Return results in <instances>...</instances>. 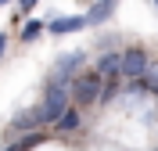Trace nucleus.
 <instances>
[{
  "label": "nucleus",
  "instance_id": "obj_1",
  "mask_svg": "<svg viewBox=\"0 0 158 151\" xmlns=\"http://www.w3.org/2000/svg\"><path fill=\"white\" fill-rule=\"evenodd\" d=\"M69 86H61V83H50L47 90H43V104L36 108V119H40V126H54V122L65 115V111L72 108L69 104Z\"/></svg>",
  "mask_w": 158,
  "mask_h": 151
},
{
  "label": "nucleus",
  "instance_id": "obj_2",
  "mask_svg": "<svg viewBox=\"0 0 158 151\" xmlns=\"http://www.w3.org/2000/svg\"><path fill=\"white\" fill-rule=\"evenodd\" d=\"M101 90H104V79L97 72H86V76H76L72 79V101L76 104H94L101 101Z\"/></svg>",
  "mask_w": 158,
  "mask_h": 151
},
{
  "label": "nucleus",
  "instance_id": "obj_3",
  "mask_svg": "<svg viewBox=\"0 0 158 151\" xmlns=\"http://www.w3.org/2000/svg\"><path fill=\"white\" fill-rule=\"evenodd\" d=\"M148 65H151V58H148V50H140V47H129L126 54H122V79L126 83H140L144 79V72H148Z\"/></svg>",
  "mask_w": 158,
  "mask_h": 151
},
{
  "label": "nucleus",
  "instance_id": "obj_4",
  "mask_svg": "<svg viewBox=\"0 0 158 151\" xmlns=\"http://www.w3.org/2000/svg\"><path fill=\"white\" fill-rule=\"evenodd\" d=\"M83 69V50H72V54H61L58 65H54V79L50 83H61V86H69L76 79V72Z\"/></svg>",
  "mask_w": 158,
  "mask_h": 151
},
{
  "label": "nucleus",
  "instance_id": "obj_5",
  "mask_svg": "<svg viewBox=\"0 0 158 151\" xmlns=\"http://www.w3.org/2000/svg\"><path fill=\"white\" fill-rule=\"evenodd\" d=\"M101 76L104 83H111V79H122L118 72H122V54H101L97 58V69H94Z\"/></svg>",
  "mask_w": 158,
  "mask_h": 151
},
{
  "label": "nucleus",
  "instance_id": "obj_6",
  "mask_svg": "<svg viewBox=\"0 0 158 151\" xmlns=\"http://www.w3.org/2000/svg\"><path fill=\"white\" fill-rule=\"evenodd\" d=\"M54 36H65V32H79V29H86V15H61V18H54L47 25Z\"/></svg>",
  "mask_w": 158,
  "mask_h": 151
},
{
  "label": "nucleus",
  "instance_id": "obj_7",
  "mask_svg": "<svg viewBox=\"0 0 158 151\" xmlns=\"http://www.w3.org/2000/svg\"><path fill=\"white\" fill-rule=\"evenodd\" d=\"M115 7H118V0H97V4L86 11V25H101V22H108L111 15H115Z\"/></svg>",
  "mask_w": 158,
  "mask_h": 151
},
{
  "label": "nucleus",
  "instance_id": "obj_8",
  "mask_svg": "<svg viewBox=\"0 0 158 151\" xmlns=\"http://www.w3.org/2000/svg\"><path fill=\"white\" fill-rule=\"evenodd\" d=\"M140 86H144V90H151V94H158V61H151V65H148V72H144Z\"/></svg>",
  "mask_w": 158,
  "mask_h": 151
},
{
  "label": "nucleus",
  "instance_id": "obj_9",
  "mask_svg": "<svg viewBox=\"0 0 158 151\" xmlns=\"http://www.w3.org/2000/svg\"><path fill=\"white\" fill-rule=\"evenodd\" d=\"M54 126H58L61 133H72V130L79 126V111H72V108H69V111H65V115H61L58 122H54Z\"/></svg>",
  "mask_w": 158,
  "mask_h": 151
},
{
  "label": "nucleus",
  "instance_id": "obj_10",
  "mask_svg": "<svg viewBox=\"0 0 158 151\" xmlns=\"http://www.w3.org/2000/svg\"><path fill=\"white\" fill-rule=\"evenodd\" d=\"M40 126V119H36V108L29 111V115H18V119H15V130H36Z\"/></svg>",
  "mask_w": 158,
  "mask_h": 151
},
{
  "label": "nucleus",
  "instance_id": "obj_11",
  "mask_svg": "<svg viewBox=\"0 0 158 151\" xmlns=\"http://www.w3.org/2000/svg\"><path fill=\"white\" fill-rule=\"evenodd\" d=\"M40 32H43V22H25V29H22V40H25V43H32Z\"/></svg>",
  "mask_w": 158,
  "mask_h": 151
},
{
  "label": "nucleus",
  "instance_id": "obj_12",
  "mask_svg": "<svg viewBox=\"0 0 158 151\" xmlns=\"http://www.w3.org/2000/svg\"><path fill=\"white\" fill-rule=\"evenodd\" d=\"M18 7H22V11H29V7H36V0H18Z\"/></svg>",
  "mask_w": 158,
  "mask_h": 151
},
{
  "label": "nucleus",
  "instance_id": "obj_13",
  "mask_svg": "<svg viewBox=\"0 0 158 151\" xmlns=\"http://www.w3.org/2000/svg\"><path fill=\"white\" fill-rule=\"evenodd\" d=\"M4 47H7V36H0V58H4Z\"/></svg>",
  "mask_w": 158,
  "mask_h": 151
},
{
  "label": "nucleus",
  "instance_id": "obj_14",
  "mask_svg": "<svg viewBox=\"0 0 158 151\" xmlns=\"http://www.w3.org/2000/svg\"><path fill=\"white\" fill-rule=\"evenodd\" d=\"M7 151H18V144H15V148H7Z\"/></svg>",
  "mask_w": 158,
  "mask_h": 151
},
{
  "label": "nucleus",
  "instance_id": "obj_15",
  "mask_svg": "<svg viewBox=\"0 0 158 151\" xmlns=\"http://www.w3.org/2000/svg\"><path fill=\"white\" fill-rule=\"evenodd\" d=\"M155 7H158V0H155Z\"/></svg>",
  "mask_w": 158,
  "mask_h": 151
},
{
  "label": "nucleus",
  "instance_id": "obj_16",
  "mask_svg": "<svg viewBox=\"0 0 158 151\" xmlns=\"http://www.w3.org/2000/svg\"><path fill=\"white\" fill-rule=\"evenodd\" d=\"M0 4H4V0H0Z\"/></svg>",
  "mask_w": 158,
  "mask_h": 151
},
{
  "label": "nucleus",
  "instance_id": "obj_17",
  "mask_svg": "<svg viewBox=\"0 0 158 151\" xmlns=\"http://www.w3.org/2000/svg\"><path fill=\"white\" fill-rule=\"evenodd\" d=\"M155 111H158V108H155Z\"/></svg>",
  "mask_w": 158,
  "mask_h": 151
}]
</instances>
